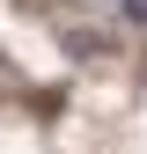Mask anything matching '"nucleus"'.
Masks as SVG:
<instances>
[{
	"label": "nucleus",
	"instance_id": "obj_1",
	"mask_svg": "<svg viewBox=\"0 0 147 154\" xmlns=\"http://www.w3.org/2000/svg\"><path fill=\"white\" fill-rule=\"evenodd\" d=\"M125 22H140V29H147V0H125Z\"/></svg>",
	"mask_w": 147,
	"mask_h": 154
}]
</instances>
